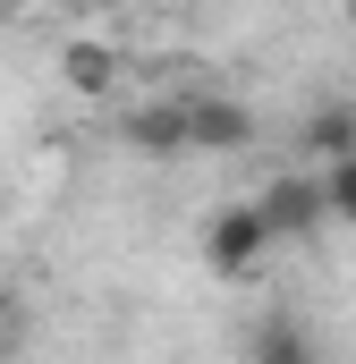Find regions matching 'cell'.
I'll use <instances>...</instances> for the list:
<instances>
[{
    "instance_id": "obj_4",
    "label": "cell",
    "mask_w": 356,
    "mask_h": 364,
    "mask_svg": "<svg viewBox=\"0 0 356 364\" xmlns=\"http://www.w3.org/2000/svg\"><path fill=\"white\" fill-rule=\"evenodd\" d=\"M119 136L136 153H187V102H136L119 119Z\"/></svg>"
},
{
    "instance_id": "obj_2",
    "label": "cell",
    "mask_w": 356,
    "mask_h": 364,
    "mask_svg": "<svg viewBox=\"0 0 356 364\" xmlns=\"http://www.w3.org/2000/svg\"><path fill=\"white\" fill-rule=\"evenodd\" d=\"M263 255H271V229H263L255 203H221V212L204 220V263H212L221 279H246Z\"/></svg>"
},
{
    "instance_id": "obj_8",
    "label": "cell",
    "mask_w": 356,
    "mask_h": 364,
    "mask_svg": "<svg viewBox=\"0 0 356 364\" xmlns=\"http://www.w3.org/2000/svg\"><path fill=\"white\" fill-rule=\"evenodd\" d=\"M255 356H271V364H297V356H305V339H297L288 322H271L263 339H255Z\"/></svg>"
},
{
    "instance_id": "obj_5",
    "label": "cell",
    "mask_w": 356,
    "mask_h": 364,
    "mask_svg": "<svg viewBox=\"0 0 356 364\" xmlns=\"http://www.w3.org/2000/svg\"><path fill=\"white\" fill-rule=\"evenodd\" d=\"M340 153H356V110L348 102H323L305 119V161H340Z\"/></svg>"
},
{
    "instance_id": "obj_1",
    "label": "cell",
    "mask_w": 356,
    "mask_h": 364,
    "mask_svg": "<svg viewBox=\"0 0 356 364\" xmlns=\"http://www.w3.org/2000/svg\"><path fill=\"white\" fill-rule=\"evenodd\" d=\"M255 212H263L271 246H314V229L331 220V203H323V170H280V178L255 195Z\"/></svg>"
},
{
    "instance_id": "obj_9",
    "label": "cell",
    "mask_w": 356,
    "mask_h": 364,
    "mask_svg": "<svg viewBox=\"0 0 356 364\" xmlns=\"http://www.w3.org/2000/svg\"><path fill=\"white\" fill-rule=\"evenodd\" d=\"M0 9H9V0H0Z\"/></svg>"
},
{
    "instance_id": "obj_7",
    "label": "cell",
    "mask_w": 356,
    "mask_h": 364,
    "mask_svg": "<svg viewBox=\"0 0 356 364\" xmlns=\"http://www.w3.org/2000/svg\"><path fill=\"white\" fill-rule=\"evenodd\" d=\"M323 203H331V220H348V229H356V153L323 161Z\"/></svg>"
},
{
    "instance_id": "obj_3",
    "label": "cell",
    "mask_w": 356,
    "mask_h": 364,
    "mask_svg": "<svg viewBox=\"0 0 356 364\" xmlns=\"http://www.w3.org/2000/svg\"><path fill=\"white\" fill-rule=\"evenodd\" d=\"M255 144V110L229 93H187V153H246Z\"/></svg>"
},
{
    "instance_id": "obj_6",
    "label": "cell",
    "mask_w": 356,
    "mask_h": 364,
    "mask_svg": "<svg viewBox=\"0 0 356 364\" xmlns=\"http://www.w3.org/2000/svg\"><path fill=\"white\" fill-rule=\"evenodd\" d=\"M68 85L77 93H110L119 85V60H110L102 43H77V51H68Z\"/></svg>"
}]
</instances>
